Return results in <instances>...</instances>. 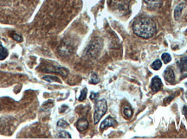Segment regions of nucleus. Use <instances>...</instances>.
I'll return each instance as SVG.
<instances>
[{"label": "nucleus", "instance_id": "1", "mask_svg": "<svg viewBox=\"0 0 187 139\" xmlns=\"http://www.w3.org/2000/svg\"><path fill=\"white\" fill-rule=\"evenodd\" d=\"M133 32L142 38L148 39L155 35L156 25L150 18L142 17L134 21L132 24Z\"/></svg>", "mask_w": 187, "mask_h": 139}, {"label": "nucleus", "instance_id": "2", "mask_svg": "<svg viewBox=\"0 0 187 139\" xmlns=\"http://www.w3.org/2000/svg\"><path fill=\"white\" fill-rule=\"evenodd\" d=\"M108 110V104L105 100H101L95 104L94 106V124H98L102 116L105 114Z\"/></svg>", "mask_w": 187, "mask_h": 139}, {"label": "nucleus", "instance_id": "3", "mask_svg": "<svg viewBox=\"0 0 187 139\" xmlns=\"http://www.w3.org/2000/svg\"><path fill=\"white\" fill-rule=\"evenodd\" d=\"M177 65L179 67V71L182 74V78L187 77V56H185L178 62Z\"/></svg>", "mask_w": 187, "mask_h": 139}, {"label": "nucleus", "instance_id": "4", "mask_svg": "<svg viewBox=\"0 0 187 139\" xmlns=\"http://www.w3.org/2000/svg\"><path fill=\"white\" fill-rule=\"evenodd\" d=\"M164 78H165V81H167L168 83H170V84L175 83V74H174V72L171 67H168L167 69L165 70Z\"/></svg>", "mask_w": 187, "mask_h": 139}, {"label": "nucleus", "instance_id": "5", "mask_svg": "<svg viewBox=\"0 0 187 139\" xmlns=\"http://www.w3.org/2000/svg\"><path fill=\"white\" fill-rule=\"evenodd\" d=\"M162 88V81L159 76H154L152 78V83H151V89L153 93H157Z\"/></svg>", "mask_w": 187, "mask_h": 139}, {"label": "nucleus", "instance_id": "6", "mask_svg": "<svg viewBox=\"0 0 187 139\" xmlns=\"http://www.w3.org/2000/svg\"><path fill=\"white\" fill-rule=\"evenodd\" d=\"M163 1L164 0H144L145 4L147 5V7L153 11L160 8L163 4Z\"/></svg>", "mask_w": 187, "mask_h": 139}, {"label": "nucleus", "instance_id": "7", "mask_svg": "<svg viewBox=\"0 0 187 139\" xmlns=\"http://www.w3.org/2000/svg\"><path fill=\"white\" fill-rule=\"evenodd\" d=\"M116 124V120L113 119L112 117H108V118H107L105 120H103V122L101 123L100 129H101V131H103V130H105V129H108V127L114 126Z\"/></svg>", "mask_w": 187, "mask_h": 139}, {"label": "nucleus", "instance_id": "8", "mask_svg": "<svg viewBox=\"0 0 187 139\" xmlns=\"http://www.w3.org/2000/svg\"><path fill=\"white\" fill-rule=\"evenodd\" d=\"M130 0H112V4L119 10H124L127 7Z\"/></svg>", "mask_w": 187, "mask_h": 139}, {"label": "nucleus", "instance_id": "9", "mask_svg": "<svg viewBox=\"0 0 187 139\" xmlns=\"http://www.w3.org/2000/svg\"><path fill=\"white\" fill-rule=\"evenodd\" d=\"M89 127V122L86 118H81L76 123V128L79 132H84Z\"/></svg>", "mask_w": 187, "mask_h": 139}, {"label": "nucleus", "instance_id": "10", "mask_svg": "<svg viewBox=\"0 0 187 139\" xmlns=\"http://www.w3.org/2000/svg\"><path fill=\"white\" fill-rule=\"evenodd\" d=\"M184 6H185V3L183 2V3L179 4V5L175 8V11H174V17H175L176 20H179V17L181 16V12H182Z\"/></svg>", "mask_w": 187, "mask_h": 139}, {"label": "nucleus", "instance_id": "11", "mask_svg": "<svg viewBox=\"0 0 187 139\" xmlns=\"http://www.w3.org/2000/svg\"><path fill=\"white\" fill-rule=\"evenodd\" d=\"M123 114H124L125 118H130L132 116V110L129 105H126L123 108Z\"/></svg>", "mask_w": 187, "mask_h": 139}, {"label": "nucleus", "instance_id": "12", "mask_svg": "<svg viewBox=\"0 0 187 139\" xmlns=\"http://www.w3.org/2000/svg\"><path fill=\"white\" fill-rule=\"evenodd\" d=\"M161 67H162V62L160 60H156L155 62H153V63L152 64V69L154 70L160 69Z\"/></svg>", "mask_w": 187, "mask_h": 139}, {"label": "nucleus", "instance_id": "13", "mask_svg": "<svg viewBox=\"0 0 187 139\" xmlns=\"http://www.w3.org/2000/svg\"><path fill=\"white\" fill-rule=\"evenodd\" d=\"M57 138H71V136L67 132L62 131L57 134Z\"/></svg>", "mask_w": 187, "mask_h": 139}, {"label": "nucleus", "instance_id": "14", "mask_svg": "<svg viewBox=\"0 0 187 139\" xmlns=\"http://www.w3.org/2000/svg\"><path fill=\"white\" fill-rule=\"evenodd\" d=\"M161 59H162V61H163L165 63H169V62L171 61V56L170 54H168V53H164L162 54V56H161Z\"/></svg>", "mask_w": 187, "mask_h": 139}, {"label": "nucleus", "instance_id": "15", "mask_svg": "<svg viewBox=\"0 0 187 139\" xmlns=\"http://www.w3.org/2000/svg\"><path fill=\"white\" fill-rule=\"evenodd\" d=\"M7 50L0 45V60H4L7 56Z\"/></svg>", "mask_w": 187, "mask_h": 139}, {"label": "nucleus", "instance_id": "16", "mask_svg": "<svg viewBox=\"0 0 187 139\" xmlns=\"http://www.w3.org/2000/svg\"><path fill=\"white\" fill-rule=\"evenodd\" d=\"M98 81H99V79H98L97 75L95 73H93L90 77V83L92 84H97Z\"/></svg>", "mask_w": 187, "mask_h": 139}, {"label": "nucleus", "instance_id": "17", "mask_svg": "<svg viewBox=\"0 0 187 139\" xmlns=\"http://www.w3.org/2000/svg\"><path fill=\"white\" fill-rule=\"evenodd\" d=\"M57 126L61 128H67L69 126V124L67 123L66 121H64V120H60V121H58V123H57Z\"/></svg>", "mask_w": 187, "mask_h": 139}, {"label": "nucleus", "instance_id": "18", "mask_svg": "<svg viewBox=\"0 0 187 139\" xmlns=\"http://www.w3.org/2000/svg\"><path fill=\"white\" fill-rule=\"evenodd\" d=\"M43 80H45L48 82H52V81H60L58 78L53 77V76H47V77H43Z\"/></svg>", "mask_w": 187, "mask_h": 139}, {"label": "nucleus", "instance_id": "19", "mask_svg": "<svg viewBox=\"0 0 187 139\" xmlns=\"http://www.w3.org/2000/svg\"><path fill=\"white\" fill-rule=\"evenodd\" d=\"M86 95H87V88H84L82 91L81 96L79 98V101H83L86 99Z\"/></svg>", "mask_w": 187, "mask_h": 139}, {"label": "nucleus", "instance_id": "20", "mask_svg": "<svg viewBox=\"0 0 187 139\" xmlns=\"http://www.w3.org/2000/svg\"><path fill=\"white\" fill-rule=\"evenodd\" d=\"M13 38L15 39V40H17V41H18V42H21V41L23 40V38H22L20 35H13Z\"/></svg>", "mask_w": 187, "mask_h": 139}, {"label": "nucleus", "instance_id": "21", "mask_svg": "<svg viewBox=\"0 0 187 139\" xmlns=\"http://www.w3.org/2000/svg\"><path fill=\"white\" fill-rule=\"evenodd\" d=\"M98 96V93H91V96H90V99H91V100H94V99H95V98H96V97Z\"/></svg>", "mask_w": 187, "mask_h": 139}, {"label": "nucleus", "instance_id": "22", "mask_svg": "<svg viewBox=\"0 0 187 139\" xmlns=\"http://www.w3.org/2000/svg\"><path fill=\"white\" fill-rule=\"evenodd\" d=\"M186 97H187V92H186Z\"/></svg>", "mask_w": 187, "mask_h": 139}, {"label": "nucleus", "instance_id": "23", "mask_svg": "<svg viewBox=\"0 0 187 139\" xmlns=\"http://www.w3.org/2000/svg\"><path fill=\"white\" fill-rule=\"evenodd\" d=\"M185 85H186V86H187V83H186V84H185Z\"/></svg>", "mask_w": 187, "mask_h": 139}]
</instances>
